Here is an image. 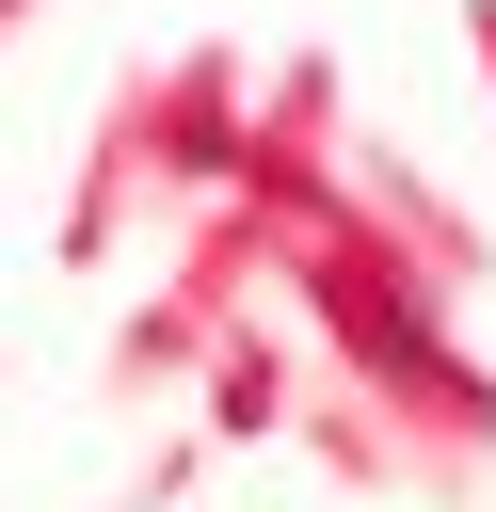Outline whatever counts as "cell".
Segmentation results:
<instances>
[{"label": "cell", "instance_id": "cell-1", "mask_svg": "<svg viewBox=\"0 0 496 512\" xmlns=\"http://www.w3.org/2000/svg\"><path fill=\"white\" fill-rule=\"evenodd\" d=\"M240 112H256V80H240L224 32L128 64V80L96 96V128H80V176H64L48 256H64V272H112V240H144V224L176 240L192 208H224V192H240Z\"/></svg>", "mask_w": 496, "mask_h": 512}, {"label": "cell", "instance_id": "cell-7", "mask_svg": "<svg viewBox=\"0 0 496 512\" xmlns=\"http://www.w3.org/2000/svg\"><path fill=\"white\" fill-rule=\"evenodd\" d=\"M288 416H304V368H288L272 320H240V336L208 352V384H192V432H208V448H272Z\"/></svg>", "mask_w": 496, "mask_h": 512}, {"label": "cell", "instance_id": "cell-6", "mask_svg": "<svg viewBox=\"0 0 496 512\" xmlns=\"http://www.w3.org/2000/svg\"><path fill=\"white\" fill-rule=\"evenodd\" d=\"M208 352H224V320H192L176 288H144V304L96 336V400H192V384H208Z\"/></svg>", "mask_w": 496, "mask_h": 512}, {"label": "cell", "instance_id": "cell-4", "mask_svg": "<svg viewBox=\"0 0 496 512\" xmlns=\"http://www.w3.org/2000/svg\"><path fill=\"white\" fill-rule=\"evenodd\" d=\"M352 208H368L400 256H432L448 288H480V272H496V224H480V208H464L416 144H384V128H352Z\"/></svg>", "mask_w": 496, "mask_h": 512}, {"label": "cell", "instance_id": "cell-3", "mask_svg": "<svg viewBox=\"0 0 496 512\" xmlns=\"http://www.w3.org/2000/svg\"><path fill=\"white\" fill-rule=\"evenodd\" d=\"M336 192H352V80H336V48H288V64H256V112H240V208H272L304 240Z\"/></svg>", "mask_w": 496, "mask_h": 512}, {"label": "cell", "instance_id": "cell-11", "mask_svg": "<svg viewBox=\"0 0 496 512\" xmlns=\"http://www.w3.org/2000/svg\"><path fill=\"white\" fill-rule=\"evenodd\" d=\"M0 368H16V352H0Z\"/></svg>", "mask_w": 496, "mask_h": 512}, {"label": "cell", "instance_id": "cell-5", "mask_svg": "<svg viewBox=\"0 0 496 512\" xmlns=\"http://www.w3.org/2000/svg\"><path fill=\"white\" fill-rule=\"evenodd\" d=\"M160 288H176L192 320H224V336H240V320H256V288H288V224L224 192V208H192V224H176V272H160Z\"/></svg>", "mask_w": 496, "mask_h": 512}, {"label": "cell", "instance_id": "cell-9", "mask_svg": "<svg viewBox=\"0 0 496 512\" xmlns=\"http://www.w3.org/2000/svg\"><path fill=\"white\" fill-rule=\"evenodd\" d=\"M32 32H48V0H0V64H16V48H32Z\"/></svg>", "mask_w": 496, "mask_h": 512}, {"label": "cell", "instance_id": "cell-8", "mask_svg": "<svg viewBox=\"0 0 496 512\" xmlns=\"http://www.w3.org/2000/svg\"><path fill=\"white\" fill-rule=\"evenodd\" d=\"M192 464H208V432H160V448H144V480H128L112 512H176V496H192Z\"/></svg>", "mask_w": 496, "mask_h": 512}, {"label": "cell", "instance_id": "cell-2", "mask_svg": "<svg viewBox=\"0 0 496 512\" xmlns=\"http://www.w3.org/2000/svg\"><path fill=\"white\" fill-rule=\"evenodd\" d=\"M288 304H304V336H320V368H352V384H400V368H432L448 336H464V288L432 272V256H400L352 192L288 240Z\"/></svg>", "mask_w": 496, "mask_h": 512}, {"label": "cell", "instance_id": "cell-10", "mask_svg": "<svg viewBox=\"0 0 496 512\" xmlns=\"http://www.w3.org/2000/svg\"><path fill=\"white\" fill-rule=\"evenodd\" d=\"M464 48H480V96H496V0H464Z\"/></svg>", "mask_w": 496, "mask_h": 512}]
</instances>
